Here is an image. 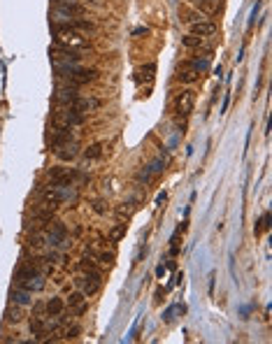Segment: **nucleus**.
<instances>
[{
  "label": "nucleus",
  "mask_w": 272,
  "mask_h": 344,
  "mask_svg": "<svg viewBox=\"0 0 272 344\" xmlns=\"http://www.w3.org/2000/svg\"><path fill=\"white\" fill-rule=\"evenodd\" d=\"M96 212H100V214L105 212V202H103V200H96Z\"/></svg>",
  "instance_id": "30"
},
{
  "label": "nucleus",
  "mask_w": 272,
  "mask_h": 344,
  "mask_svg": "<svg viewBox=\"0 0 272 344\" xmlns=\"http://www.w3.org/2000/svg\"><path fill=\"white\" fill-rule=\"evenodd\" d=\"M84 156L89 158V161H91V158H100V156H103V145H100V142H96V145H91L89 149L84 151Z\"/></svg>",
  "instance_id": "22"
},
{
  "label": "nucleus",
  "mask_w": 272,
  "mask_h": 344,
  "mask_svg": "<svg viewBox=\"0 0 272 344\" xmlns=\"http://www.w3.org/2000/svg\"><path fill=\"white\" fill-rule=\"evenodd\" d=\"M191 3H193L195 7H202V10H207V12H214L221 0H191Z\"/></svg>",
  "instance_id": "21"
},
{
  "label": "nucleus",
  "mask_w": 272,
  "mask_h": 344,
  "mask_svg": "<svg viewBox=\"0 0 272 344\" xmlns=\"http://www.w3.org/2000/svg\"><path fill=\"white\" fill-rule=\"evenodd\" d=\"M267 228H270V214H267V212H265V214L260 217V221H258V224L254 226V233H256V235H258V233H263V230H267Z\"/></svg>",
  "instance_id": "25"
},
{
  "label": "nucleus",
  "mask_w": 272,
  "mask_h": 344,
  "mask_svg": "<svg viewBox=\"0 0 272 344\" xmlns=\"http://www.w3.org/2000/svg\"><path fill=\"white\" fill-rule=\"evenodd\" d=\"M63 309H65V302L60 300V298H51V300L44 305V312H47L49 316H58L63 314Z\"/></svg>",
  "instance_id": "17"
},
{
  "label": "nucleus",
  "mask_w": 272,
  "mask_h": 344,
  "mask_svg": "<svg viewBox=\"0 0 272 344\" xmlns=\"http://www.w3.org/2000/svg\"><path fill=\"white\" fill-rule=\"evenodd\" d=\"M79 98V91L77 86H63V89L56 91V100L60 105H65V107H73V103Z\"/></svg>",
  "instance_id": "11"
},
{
  "label": "nucleus",
  "mask_w": 272,
  "mask_h": 344,
  "mask_svg": "<svg viewBox=\"0 0 272 344\" xmlns=\"http://www.w3.org/2000/svg\"><path fill=\"white\" fill-rule=\"evenodd\" d=\"M49 177H51V181H56V184L73 186V181L77 179V172L70 168H54V170H49Z\"/></svg>",
  "instance_id": "9"
},
{
  "label": "nucleus",
  "mask_w": 272,
  "mask_h": 344,
  "mask_svg": "<svg viewBox=\"0 0 272 344\" xmlns=\"http://www.w3.org/2000/svg\"><path fill=\"white\" fill-rule=\"evenodd\" d=\"M202 40L205 37H195V35H186L181 42H184V47H188V49H195V47H202Z\"/></svg>",
  "instance_id": "24"
},
{
  "label": "nucleus",
  "mask_w": 272,
  "mask_h": 344,
  "mask_svg": "<svg viewBox=\"0 0 272 344\" xmlns=\"http://www.w3.org/2000/svg\"><path fill=\"white\" fill-rule=\"evenodd\" d=\"M175 312H177V305H175V307H170V309H165V314H163V321H165V323H170V321L175 319Z\"/></svg>",
  "instance_id": "27"
},
{
  "label": "nucleus",
  "mask_w": 272,
  "mask_h": 344,
  "mask_svg": "<svg viewBox=\"0 0 272 344\" xmlns=\"http://www.w3.org/2000/svg\"><path fill=\"white\" fill-rule=\"evenodd\" d=\"M75 198H77V191H75V188L65 186V184H56V181H51L42 191V200L47 205H54V207H58L60 202H67V200H75Z\"/></svg>",
  "instance_id": "2"
},
{
  "label": "nucleus",
  "mask_w": 272,
  "mask_h": 344,
  "mask_svg": "<svg viewBox=\"0 0 272 344\" xmlns=\"http://www.w3.org/2000/svg\"><path fill=\"white\" fill-rule=\"evenodd\" d=\"M142 33H147V28H135L133 30V35H142Z\"/></svg>",
  "instance_id": "31"
},
{
  "label": "nucleus",
  "mask_w": 272,
  "mask_h": 344,
  "mask_svg": "<svg viewBox=\"0 0 272 344\" xmlns=\"http://www.w3.org/2000/svg\"><path fill=\"white\" fill-rule=\"evenodd\" d=\"M198 77H200V70L193 65V63H191V60H188V63H184V65L179 67V75H177V79H179V82H186V84H193Z\"/></svg>",
  "instance_id": "12"
},
{
  "label": "nucleus",
  "mask_w": 272,
  "mask_h": 344,
  "mask_svg": "<svg viewBox=\"0 0 272 344\" xmlns=\"http://www.w3.org/2000/svg\"><path fill=\"white\" fill-rule=\"evenodd\" d=\"M147 170L151 172V177H154V175H161V172L165 170V161H163V158H156V161H154L151 165H147Z\"/></svg>",
  "instance_id": "23"
},
{
  "label": "nucleus",
  "mask_w": 272,
  "mask_h": 344,
  "mask_svg": "<svg viewBox=\"0 0 272 344\" xmlns=\"http://www.w3.org/2000/svg\"><path fill=\"white\" fill-rule=\"evenodd\" d=\"M54 154L58 161H75V158L79 156V145L75 142V140H67V142H63V145L54 147Z\"/></svg>",
  "instance_id": "7"
},
{
  "label": "nucleus",
  "mask_w": 272,
  "mask_h": 344,
  "mask_svg": "<svg viewBox=\"0 0 272 344\" xmlns=\"http://www.w3.org/2000/svg\"><path fill=\"white\" fill-rule=\"evenodd\" d=\"M154 73H156V65H154V63H147V65L138 67V73H135V79H138L140 84H142V82L151 84V82H154Z\"/></svg>",
  "instance_id": "15"
},
{
  "label": "nucleus",
  "mask_w": 272,
  "mask_h": 344,
  "mask_svg": "<svg viewBox=\"0 0 272 344\" xmlns=\"http://www.w3.org/2000/svg\"><path fill=\"white\" fill-rule=\"evenodd\" d=\"M65 226L63 224H58V221H56L54 226H51V228L47 230V233H44V240H47V244L49 247H54V249H58L60 244H63V242H65Z\"/></svg>",
  "instance_id": "8"
},
{
  "label": "nucleus",
  "mask_w": 272,
  "mask_h": 344,
  "mask_svg": "<svg viewBox=\"0 0 272 344\" xmlns=\"http://www.w3.org/2000/svg\"><path fill=\"white\" fill-rule=\"evenodd\" d=\"M193 107H195V91L193 89L181 91L179 96L175 98V112L181 119H186V116L193 112Z\"/></svg>",
  "instance_id": "6"
},
{
  "label": "nucleus",
  "mask_w": 272,
  "mask_h": 344,
  "mask_svg": "<svg viewBox=\"0 0 272 344\" xmlns=\"http://www.w3.org/2000/svg\"><path fill=\"white\" fill-rule=\"evenodd\" d=\"M79 267L84 272H89V270H96V263H93V258H82L79 260Z\"/></svg>",
  "instance_id": "26"
},
{
  "label": "nucleus",
  "mask_w": 272,
  "mask_h": 344,
  "mask_svg": "<svg viewBox=\"0 0 272 344\" xmlns=\"http://www.w3.org/2000/svg\"><path fill=\"white\" fill-rule=\"evenodd\" d=\"M24 319V312H21V305H17V302H14V307H10L5 312V321L7 323H14V326H17L19 321Z\"/></svg>",
  "instance_id": "19"
},
{
  "label": "nucleus",
  "mask_w": 272,
  "mask_h": 344,
  "mask_svg": "<svg viewBox=\"0 0 272 344\" xmlns=\"http://www.w3.org/2000/svg\"><path fill=\"white\" fill-rule=\"evenodd\" d=\"M126 228H128V224H123V221H121V224H116L114 228L109 230V240H112V242H119L121 237L126 235Z\"/></svg>",
  "instance_id": "20"
},
{
  "label": "nucleus",
  "mask_w": 272,
  "mask_h": 344,
  "mask_svg": "<svg viewBox=\"0 0 272 344\" xmlns=\"http://www.w3.org/2000/svg\"><path fill=\"white\" fill-rule=\"evenodd\" d=\"M188 28H191V35H195V37H210L217 33V26L212 24V21H207V19H200V21L188 24Z\"/></svg>",
  "instance_id": "10"
},
{
  "label": "nucleus",
  "mask_w": 272,
  "mask_h": 344,
  "mask_svg": "<svg viewBox=\"0 0 272 344\" xmlns=\"http://www.w3.org/2000/svg\"><path fill=\"white\" fill-rule=\"evenodd\" d=\"M77 284H79V289H82L84 296H93V293H98L100 286H103V277H100V272L98 270H89L77 279Z\"/></svg>",
  "instance_id": "5"
},
{
  "label": "nucleus",
  "mask_w": 272,
  "mask_h": 344,
  "mask_svg": "<svg viewBox=\"0 0 272 344\" xmlns=\"http://www.w3.org/2000/svg\"><path fill=\"white\" fill-rule=\"evenodd\" d=\"M67 305L73 307V312L77 316H82L86 312V302H84V293L82 291H77V293H70V298H67Z\"/></svg>",
  "instance_id": "14"
},
{
  "label": "nucleus",
  "mask_w": 272,
  "mask_h": 344,
  "mask_svg": "<svg viewBox=\"0 0 272 344\" xmlns=\"http://www.w3.org/2000/svg\"><path fill=\"white\" fill-rule=\"evenodd\" d=\"M19 289H26V291H42L44 289V277L40 274V272H35L30 279H26L24 284L19 286Z\"/></svg>",
  "instance_id": "16"
},
{
  "label": "nucleus",
  "mask_w": 272,
  "mask_h": 344,
  "mask_svg": "<svg viewBox=\"0 0 272 344\" xmlns=\"http://www.w3.org/2000/svg\"><path fill=\"white\" fill-rule=\"evenodd\" d=\"M54 37L58 47L70 49V51H82V49L89 47V40L84 37V33H77V30L65 28V26H54Z\"/></svg>",
  "instance_id": "1"
},
{
  "label": "nucleus",
  "mask_w": 272,
  "mask_h": 344,
  "mask_svg": "<svg viewBox=\"0 0 272 344\" xmlns=\"http://www.w3.org/2000/svg\"><path fill=\"white\" fill-rule=\"evenodd\" d=\"M100 260H103L105 265H112V263H114V254H112V251H105V254H100Z\"/></svg>",
  "instance_id": "28"
},
{
  "label": "nucleus",
  "mask_w": 272,
  "mask_h": 344,
  "mask_svg": "<svg viewBox=\"0 0 272 344\" xmlns=\"http://www.w3.org/2000/svg\"><path fill=\"white\" fill-rule=\"evenodd\" d=\"M73 107L79 109L82 114H86V112H93V109L100 107V100H98V98H82V96H79L77 100L73 103Z\"/></svg>",
  "instance_id": "13"
},
{
  "label": "nucleus",
  "mask_w": 272,
  "mask_h": 344,
  "mask_svg": "<svg viewBox=\"0 0 272 344\" xmlns=\"http://www.w3.org/2000/svg\"><path fill=\"white\" fill-rule=\"evenodd\" d=\"M258 7H260V3H256V7L251 10V19H249V26H254V19H256V14H258Z\"/></svg>",
  "instance_id": "29"
},
{
  "label": "nucleus",
  "mask_w": 272,
  "mask_h": 344,
  "mask_svg": "<svg viewBox=\"0 0 272 344\" xmlns=\"http://www.w3.org/2000/svg\"><path fill=\"white\" fill-rule=\"evenodd\" d=\"M10 298H12V302H17V305H30L33 302V298H30V291H26V289H14L12 293H10Z\"/></svg>",
  "instance_id": "18"
},
{
  "label": "nucleus",
  "mask_w": 272,
  "mask_h": 344,
  "mask_svg": "<svg viewBox=\"0 0 272 344\" xmlns=\"http://www.w3.org/2000/svg\"><path fill=\"white\" fill-rule=\"evenodd\" d=\"M84 123V114L75 107H65V109H58L54 116V126H63V128H73Z\"/></svg>",
  "instance_id": "4"
},
{
  "label": "nucleus",
  "mask_w": 272,
  "mask_h": 344,
  "mask_svg": "<svg viewBox=\"0 0 272 344\" xmlns=\"http://www.w3.org/2000/svg\"><path fill=\"white\" fill-rule=\"evenodd\" d=\"M49 56H51V65H54V70L70 67V65H79V58H82V56H77L75 51L63 49V47H58V44L49 47Z\"/></svg>",
  "instance_id": "3"
}]
</instances>
